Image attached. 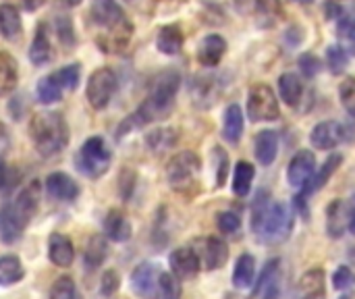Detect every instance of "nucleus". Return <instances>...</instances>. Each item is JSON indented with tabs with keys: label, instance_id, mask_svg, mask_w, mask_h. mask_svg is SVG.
Instances as JSON below:
<instances>
[{
	"label": "nucleus",
	"instance_id": "nucleus-1",
	"mask_svg": "<svg viewBox=\"0 0 355 299\" xmlns=\"http://www.w3.org/2000/svg\"><path fill=\"white\" fill-rule=\"evenodd\" d=\"M181 87V75L175 69H166L162 73H158L148 89L146 100L139 104V108L135 112H131L116 129V137H125L127 133H133V129H141L150 123L162 121L166 119L173 108H175V100Z\"/></svg>",
	"mask_w": 355,
	"mask_h": 299
},
{
	"label": "nucleus",
	"instance_id": "nucleus-2",
	"mask_svg": "<svg viewBox=\"0 0 355 299\" xmlns=\"http://www.w3.org/2000/svg\"><path fill=\"white\" fill-rule=\"evenodd\" d=\"M89 27L104 54H123L133 40V23L116 0H92Z\"/></svg>",
	"mask_w": 355,
	"mask_h": 299
},
{
	"label": "nucleus",
	"instance_id": "nucleus-3",
	"mask_svg": "<svg viewBox=\"0 0 355 299\" xmlns=\"http://www.w3.org/2000/svg\"><path fill=\"white\" fill-rule=\"evenodd\" d=\"M40 200L42 185L40 181H31L0 208V239L6 246H12L23 237L25 229L40 210Z\"/></svg>",
	"mask_w": 355,
	"mask_h": 299
},
{
	"label": "nucleus",
	"instance_id": "nucleus-4",
	"mask_svg": "<svg viewBox=\"0 0 355 299\" xmlns=\"http://www.w3.org/2000/svg\"><path fill=\"white\" fill-rule=\"evenodd\" d=\"M29 139L42 158L58 156L69 144V125L60 112H35L29 121Z\"/></svg>",
	"mask_w": 355,
	"mask_h": 299
},
{
	"label": "nucleus",
	"instance_id": "nucleus-5",
	"mask_svg": "<svg viewBox=\"0 0 355 299\" xmlns=\"http://www.w3.org/2000/svg\"><path fill=\"white\" fill-rule=\"evenodd\" d=\"M166 183L168 187L185 198H193L200 191L202 160L196 152L183 150L166 162Z\"/></svg>",
	"mask_w": 355,
	"mask_h": 299
},
{
	"label": "nucleus",
	"instance_id": "nucleus-6",
	"mask_svg": "<svg viewBox=\"0 0 355 299\" xmlns=\"http://www.w3.org/2000/svg\"><path fill=\"white\" fill-rule=\"evenodd\" d=\"M112 162V154L104 142V137L94 135L83 142V146L75 154V166L77 171L87 179H100L108 173Z\"/></svg>",
	"mask_w": 355,
	"mask_h": 299
},
{
	"label": "nucleus",
	"instance_id": "nucleus-7",
	"mask_svg": "<svg viewBox=\"0 0 355 299\" xmlns=\"http://www.w3.org/2000/svg\"><path fill=\"white\" fill-rule=\"evenodd\" d=\"M293 223H295L293 208H289L283 202H272L262 225H260V229H258V233H256V237L262 239L264 244H270V246L283 244L291 235Z\"/></svg>",
	"mask_w": 355,
	"mask_h": 299
},
{
	"label": "nucleus",
	"instance_id": "nucleus-8",
	"mask_svg": "<svg viewBox=\"0 0 355 299\" xmlns=\"http://www.w3.org/2000/svg\"><path fill=\"white\" fill-rule=\"evenodd\" d=\"M248 117L252 123H268L277 121L281 117L279 100L272 92L270 85L266 83H256L250 87L248 94Z\"/></svg>",
	"mask_w": 355,
	"mask_h": 299
},
{
	"label": "nucleus",
	"instance_id": "nucleus-9",
	"mask_svg": "<svg viewBox=\"0 0 355 299\" xmlns=\"http://www.w3.org/2000/svg\"><path fill=\"white\" fill-rule=\"evenodd\" d=\"M116 87H119V79H116V73H114L110 67H100V69H96V71L89 75L87 85H85L87 104H89L94 110H104V108L108 106V102L112 100Z\"/></svg>",
	"mask_w": 355,
	"mask_h": 299
},
{
	"label": "nucleus",
	"instance_id": "nucleus-10",
	"mask_svg": "<svg viewBox=\"0 0 355 299\" xmlns=\"http://www.w3.org/2000/svg\"><path fill=\"white\" fill-rule=\"evenodd\" d=\"M223 79L218 75H196L189 83V96L191 102L198 108H210L214 102H218L220 94H223Z\"/></svg>",
	"mask_w": 355,
	"mask_h": 299
},
{
	"label": "nucleus",
	"instance_id": "nucleus-11",
	"mask_svg": "<svg viewBox=\"0 0 355 299\" xmlns=\"http://www.w3.org/2000/svg\"><path fill=\"white\" fill-rule=\"evenodd\" d=\"M281 260L272 258L262 268L258 283L254 285L252 299H281Z\"/></svg>",
	"mask_w": 355,
	"mask_h": 299
},
{
	"label": "nucleus",
	"instance_id": "nucleus-12",
	"mask_svg": "<svg viewBox=\"0 0 355 299\" xmlns=\"http://www.w3.org/2000/svg\"><path fill=\"white\" fill-rule=\"evenodd\" d=\"M316 173V156L312 150H300L287 164V183L302 189Z\"/></svg>",
	"mask_w": 355,
	"mask_h": 299
},
{
	"label": "nucleus",
	"instance_id": "nucleus-13",
	"mask_svg": "<svg viewBox=\"0 0 355 299\" xmlns=\"http://www.w3.org/2000/svg\"><path fill=\"white\" fill-rule=\"evenodd\" d=\"M347 137L345 125L339 121H320L310 133V142L316 150H335Z\"/></svg>",
	"mask_w": 355,
	"mask_h": 299
},
{
	"label": "nucleus",
	"instance_id": "nucleus-14",
	"mask_svg": "<svg viewBox=\"0 0 355 299\" xmlns=\"http://www.w3.org/2000/svg\"><path fill=\"white\" fill-rule=\"evenodd\" d=\"M160 273H162V268L158 264H154V262H141L131 273V289H133V293L141 299H154Z\"/></svg>",
	"mask_w": 355,
	"mask_h": 299
},
{
	"label": "nucleus",
	"instance_id": "nucleus-15",
	"mask_svg": "<svg viewBox=\"0 0 355 299\" xmlns=\"http://www.w3.org/2000/svg\"><path fill=\"white\" fill-rule=\"evenodd\" d=\"M171 264V273L179 279V281H189L196 279L200 268H202V260L198 250L193 248H179L171 254L168 258Z\"/></svg>",
	"mask_w": 355,
	"mask_h": 299
},
{
	"label": "nucleus",
	"instance_id": "nucleus-16",
	"mask_svg": "<svg viewBox=\"0 0 355 299\" xmlns=\"http://www.w3.org/2000/svg\"><path fill=\"white\" fill-rule=\"evenodd\" d=\"M46 194L56 202H75L79 198V185L64 173H50L46 177Z\"/></svg>",
	"mask_w": 355,
	"mask_h": 299
},
{
	"label": "nucleus",
	"instance_id": "nucleus-17",
	"mask_svg": "<svg viewBox=\"0 0 355 299\" xmlns=\"http://www.w3.org/2000/svg\"><path fill=\"white\" fill-rule=\"evenodd\" d=\"M198 254L206 271H218L229 260V246L220 237H208L202 241V250Z\"/></svg>",
	"mask_w": 355,
	"mask_h": 299
},
{
	"label": "nucleus",
	"instance_id": "nucleus-18",
	"mask_svg": "<svg viewBox=\"0 0 355 299\" xmlns=\"http://www.w3.org/2000/svg\"><path fill=\"white\" fill-rule=\"evenodd\" d=\"M48 260L58 268H69L75 262V246L62 233H52L48 237Z\"/></svg>",
	"mask_w": 355,
	"mask_h": 299
},
{
	"label": "nucleus",
	"instance_id": "nucleus-19",
	"mask_svg": "<svg viewBox=\"0 0 355 299\" xmlns=\"http://www.w3.org/2000/svg\"><path fill=\"white\" fill-rule=\"evenodd\" d=\"M225 52H227V42H225V37L218 35V33H210V35H206V37L200 42L198 60H200L202 67L214 69V67L220 65Z\"/></svg>",
	"mask_w": 355,
	"mask_h": 299
},
{
	"label": "nucleus",
	"instance_id": "nucleus-20",
	"mask_svg": "<svg viewBox=\"0 0 355 299\" xmlns=\"http://www.w3.org/2000/svg\"><path fill=\"white\" fill-rule=\"evenodd\" d=\"M295 299H327L322 268H312L302 275L295 287Z\"/></svg>",
	"mask_w": 355,
	"mask_h": 299
},
{
	"label": "nucleus",
	"instance_id": "nucleus-21",
	"mask_svg": "<svg viewBox=\"0 0 355 299\" xmlns=\"http://www.w3.org/2000/svg\"><path fill=\"white\" fill-rule=\"evenodd\" d=\"M54 48L50 44V37H48V25L46 23H40L37 29H35V37L29 46V60L35 65V67H44L48 62L54 60Z\"/></svg>",
	"mask_w": 355,
	"mask_h": 299
},
{
	"label": "nucleus",
	"instance_id": "nucleus-22",
	"mask_svg": "<svg viewBox=\"0 0 355 299\" xmlns=\"http://www.w3.org/2000/svg\"><path fill=\"white\" fill-rule=\"evenodd\" d=\"M349 216H347V202L333 200L327 208V233L331 239H341L347 231Z\"/></svg>",
	"mask_w": 355,
	"mask_h": 299
},
{
	"label": "nucleus",
	"instance_id": "nucleus-23",
	"mask_svg": "<svg viewBox=\"0 0 355 299\" xmlns=\"http://www.w3.org/2000/svg\"><path fill=\"white\" fill-rule=\"evenodd\" d=\"M341 162H343V156L341 154H331L329 158H327V162H324V166L320 169V171H316L314 173V177L302 187V191H300V196L302 198H310L312 194H316L318 189H322L327 183H329V179L335 175V171L341 166Z\"/></svg>",
	"mask_w": 355,
	"mask_h": 299
},
{
	"label": "nucleus",
	"instance_id": "nucleus-24",
	"mask_svg": "<svg viewBox=\"0 0 355 299\" xmlns=\"http://www.w3.org/2000/svg\"><path fill=\"white\" fill-rule=\"evenodd\" d=\"M104 233L108 239H112L116 244H125L131 239L133 227L121 210H110L104 219Z\"/></svg>",
	"mask_w": 355,
	"mask_h": 299
},
{
	"label": "nucleus",
	"instance_id": "nucleus-25",
	"mask_svg": "<svg viewBox=\"0 0 355 299\" xmlns=\"http://www.w3.org/2000/svg\"><path fill=\"white\" fill-rule=\"evenodd\" d=\"M254 154L262 166H270L279 154V135L270 129L260 131L256 137V144H254Z\"/></svg>",
	"mask_w": 355,
	"mask_h": 299
},
{
	"label": "nucleus",
	"instance_id": "nucleus-26",
	"mask_svg": "<svg viewBox=\"0 0 355 299\" xmlns=\"http://www.w3.org/2000/svg\"><path fill=\"white\" fill-rule=\"evenodd\" d=\"M185 44V35H183V29L179 25H164L160 31H158V37H156V48L166 54V56H175L181 52Z\"/></svg>",
	"mask_w": 355,
	"mask_h": 299
},
{
	"label": "nucleus",
	"instance_id": "nucleus-27",
	"mask_svg": "<svg viewBox=\"0 0 355 299\" xmlns=\"http://www.w3.org/2000/svg\"><path fill=\"white\" fill-rule=\"evenodd\" d=\"M243 133V110L239 104H229L223 119V137L229 144H237Z\"/></svg>",
	"mask_w": 355,
	"mask_h": 299
},
{
	"label": "nucleus",
	"instance_id": "nucleus-28",
	"mask_svg": "<svg viewBox=\"0 0 355 299\" xmlns=\"http://www.w3.org/2000/svg\"><path fill=\"white\" fill-rule=\"evenodd\" d=\"M256 283V260L252 254H241L233 268V285L237 289H250Z\"/></svg>",
	"mask_w": 355,
	"mask_h": 299
},
{
	"label": "nucleus",
	"instance_id": "nucleus-29",
	"mask_svg": "<svg viewBox=\"0 0 355 299\" xmlns=\"http://www.w3.org/2000/svg\"><path fill=\"white\" fill-rule=\"evenodd\" d=\"M0 33L8 42H17L23 33V23H21L19 10L12 4L0 6Z\"/></svg>",
	"mask_w": 355,
	"mask_h": 299
},
{
	"label": "nucleus",
	"instance_id": "nucleus-30",
	"mask_svg": "<svg viewBox=\"0 0 355 299\" xmlns=\"http://www.w3.org/2000/svg\"><path fill=\"white\" fill-rule=\"evenodd\" d=\"M19 83L17 60L8 52H0V98L12 94Z\"/></svg>",
	"mask_w": 355,
	"mask_h": 299
},
{
	"label": "nucleus",
	"instance_id": "nucleus-31",
	"mask_svg": "<svg viewBox=\"0 0 355 299\" xmlns=\"http://www.w3.org/2000/svg\"><path fill=\"white\" fill-rule=\"evenodd\" d=\"M177 142H179V133L173 127L154 129L146 135V146L154 154H164L166 150H173L177 146Z\"/></svg>",
	"mask_w": 355,
	"mask_h": 299
},
{
	"label": "nucleus",
	"instance_id": "nucleus-32",
	"mask_svg": "<svg viewBox=\"0 0 355 299\" xmlns=\"http://www.w3.org/2000/svg\"><path fill=\"white\" fill-rule=\"evenodd\" d=\"M108 256V244L102 235H92L85 244V250H83V264L87 271H96L98 266L104 264Z\"/></svg>",
	"mask_w": 355,
	"mask_h": 299
},
{
	"label": "nucleus",
	"instance_id": "nucleus-33",
	"mask_svg": "<svg viewBox=\"0 0 355 299\" xmlns=\"http://www.w3.org/2000/svg\"><path fill=\"white\" fill-rule=\"evenodd\" d=\"M279 94H281V100L289 106H297L302 102V96H304V83L302 79L295 75V73H283L279 77Z\"/></svg>",
	"mask_w": 355,
	"mask_h": 299
},
{
	"label": "nucleus",
	"instance_id": "nucleus-34",
	"mask_svg": "<svg viewBox=\"0 0 355 299\" xmlns=\"http://www.w3.org/2000/svg\"><path fill=\"white\" fill-rule=\"evenodd\" d=\"M25 279V268L21 258L8 254L0 256V287H12Z\"/></svg>",
	"mask_w": 355,
	"mask_h": 299
},
{
	"label": "nucleus",
	"instance_id": "nucleus-35",
	"mask_svg": "<svg viewBox=\"0 0 355 299\" xmlns=\"http://www.w3.org/2000/svg\"><path fill=\"white\" fill-rule=\"evenodd\" d=\"M254 177H256L254 164H250L245 160H239L235 164V173H233V194L237 198H245L250 194V189H252Z\"/></svg>",
	"mask_w": 355,
	"mask_h": 299
},
{
	"label": "nucleus",
	"instance_id": "nucleus-36",
	"mask_svg": "<svg viewBox=\"0 0 355 299\" xmlns=\"http://www.w3.org/2000/svg\"><path fill=\"white\" fill-rule=\"evenodd\" d=\"M181 293H183L181 281L173 273L162 271L160 279H158V285H156L154 299H181Z\"/></svg>",
	"mask_w": 355,
	"mask_h": 299
},
{
	"label": "nucleus",
	"instance_id": "nucleus-37",
	"mask_svg": "<svg viewBox=\"0 0 355 299\" xmlns=\"http://www.w3.org/2000/svg\"><path fill=\"white\" fill-rule=\"evenodd\" d=\"M35 96H37V100L42 102V104H56V102H60V98H62V87L56 83V79L52 77V75H46V77H42L40 79V83H37V87H35Z\"/></svg>",
	"mask_w": 355,
	"mask_h": 299
},
{
	"label": "nucleus",
	"instance_id": "nucleus-38",
	"mask_svg": "<svg viewBox=\"0 0 355 299\" xmlns=\"http://www.w3.org/2000/svg\"><path fill=\"white\" fill-rule=\"evenodd\" d=\"M52 77H54L56 83L62 87V92H64V89H67V92H73V89H77V85H79V81H81V67H79L77 62L67 65V67L54 71Z\"/></svg>",
	"mask_w": 355,
	"mask_h": 299
},
{
	"label": "nucleus",
	"instance_id": "nucleus-39",
	"mask_svg": "<svg viewBox=\"0 0 355 299\" xmlns=\"http://www.w3.org/2000/svg\"><path fill=\"white\" fill-rule=\"evenodd\" d=\"M349 65V52L343 48V44H333L327 48V67L333 75H341Z\"/></svg>",
	"mask_w": 355,
	"mask_h": 299
},
{
	"label": "nucleus",
	"instance_id": "nucleus-40",
	"mask_svg": "<svg viewBox=\"0 0 355 299\" xmlns=\"http://www.w3.org/2000/svg\"><path fill=\"white\" fill-rule=\"evenodd\" d=\"M270 204H272L270 194L266 189H260L256 194V198H254V204H252V231H254V235L258 233V229H260V225H262Z\"/></svg>",
	"mask_w": 355,
	"mask_h": 299
},
{
	"label": "nucleus",
	"instance_id": "nucleus-41",
	"mask_svg": "<svg viewBox=\"0 0 355 299\" xmlns=\"http://www.w3.org/2000/svg\"><path fill=\"white\" fill-rule=\"evenodd\" d=\"M50 299H81V296L71 277H60L50 287Z\"/></svg>",
	"mask_w": 355,
	"mask_h": 299
},
{
	"label": "nucleus",
	"instance_id": "nucleus-42",
	"mask_svg": "<svg viewBox=\"0 0 355 299\" xmlns=\"http://www.w3.org/2000/svg\"><path fill=\"white\" fill-rule=\"evenodd\" d=\"M339 98L345 112L355 119V77H345L339 85Z\"/></svg>",
	"mask_w": 355,
	"mask_h": 299
},
{
	"label": "nucleus",
	"instance_id": "nucleus-43",
	"mask_svg": "<svg viewBox=\"0 0 355 299\" xmlns=\"http://www.w3.org/2000/svg\"><path fill=\"white\" fill-rule=\"evenodd\" d=\"M216 227L220 233L225 235H235L239 229H241V216L233 210H227V212H220L216 216Z\"/></svg>",
	"mask_w": 355,
	"mask_h": 299
},
{
	"label": "nucleus",
	"instance_id": "nucleus-44",
	"mask_svg": "<svg viewBox=\"0 0 355 299\" xmlns=\"http://www.w3.org/2000/svg\"><path fill=\"white\" fill-rule=\"evenodd\" d=\"M339 37L347 44L343 48L349 50L352 54H355V17L343 15L339 19Z\"/></svg>",
	"mask_w": 355,
	"mask_h": 299
},
{
	"label": "nucleus",
	"instance_id": "nucleus-45",
	"mask_svg": "<svg viewBox=\"0 0 355 299\" xmlns=\"http://www.w3.org/2000/svg\"><path fill=\"white\" fill-rule=\"evenodd\" d=\"M212 156H214V164H216V187H223L225 185V181H227V175H229V154L220 148V146H216L214 150H212Z\"/></svg>",
	"mask_w": 355,
	"mask_h": 299
},
{
	"label": "nucleus",
	"instance_id": "nucleus-46",
	"mask_svg": "<svg viewBox=\"0 0 355 299\" xmlns=\"http://www.w3.org/2000/svg\"><path fill=\"white\" fill-rule=\"evenodd\" d=\"M297 65H300V71H302L308 79L316 77V75L322 71V67H324L322 60H320L314 52H304V54L300 56Z\"/></svg>",
	"mask_w": 355,
	"mask_h": 299
},
{
	"label": "nucleus",
	"instance_id": "nucleus-47",
	"mask_svg": "<svg viewBox=\"0 0 355 299\" xmlns=\"http://www.w3.org/2000/svg\"><path fill=\"white\" fill-rule=\"evenodd\" d=\"M355 285V275L354 271L349 268V266H339L337 271H335V275H333V287L337 289V291H349L352 287Z\"/></svg>",
	"mask_w": 355,
	"mask_h": 299
},
{
	"label": "nucleus",
	"instance_id": "nucleus-48",
	"mask_svg": "<svg viewBox=\"0 0 355 299\" xmlns=\"http://www.w3.org/2000/svg\"><path fill=\"white\" fill-rule=\"evenodd\" d=\"M56 31L60 37V44L64 48L75 46V31H73V21L69 17H56Z\"/></svg>",
	"mask_w": 355,
	"mask_h": 299
},
{
	"label": "nucleus",
	"instance_id": "nucleus-49",
	"mask_svg": "<svg viewBox=\"0 0 355 299\" xmlns=\"http://www.w3.org/2000/svg\"><path fill=\"white\" fill-rule=\"evenodd\" d=\"M121 287V277L116 271H104L100 279V296L102 298H112Z\"/></svg>",
	"mask_w": 355,
	"mask_h": 299
},
{
	"label": "nucleus",
	"instance_id": "nucleus-50",
	"mask_svg": "<svg viewBox=\"0 0 355 299\" xmlns=\"http://www.w3.org/2000/svg\"><path fill=\"white\" fill-rule=\"evenodd\" d=\"M256 12L275 21V19H277V17H281V12H283L281 0H258V8H256Z\"/></svg>",
	"mask_w": 355,
	"mask_h": 299
},
{
	"label": "nucleus",
	"instance_id": "nucleus-51",
	"mask_svg": "<svg viewBox=\"0 0 355 299\" xmlns=\"http://www.w3.org/2000/svg\"><path fill=\"white\" fill-rule=\"evenodd\" d=\"M119 189H121L123 200H129L131 194H133V189H135V173L123 171V173H121V185H119Z\"/></svg>",
	"mask_w": 355,
	"mask_h": 299
},
{
	"label": "nucleus",
	"instance_id": "nucleus-52",
	"mask_svg": "<svg viewBox=\"0 0 355 299\" xmlns=\"http://www.w3.org/2000/svg\"><path fill=\"white\" fill-rule=\"evenodd\" d=\"M8 150H10V135H8L6 127L0 123V166H2V164H6V162H4V158H6Z\"/></svg>",
	"mask_w": 355,
	"mask_h": 299
},
{
	"label": "nucleus",
	"instance_id": "nucleus-53",
	"mask_svg": "<svg viewBox=\"0 0 355 299\" xmlns=\"http://www.w3.org/2000/svg\"><path fill=\"white\" fill-rule=\"evenodd\" d=\"M233 4H235L237 12H241V15H252L258 8V0H233Z\"/></svg>",
	"mask_w": 355,
	"mask_h": 299
},
{
	"label": "nucleus",
	"instance_id": "nucleus-54",
	"mask_svg": "<svg viewBox=\"0 0 355 299\" xmlns=\"http://www.w3.org/2000/svg\"><path fill=\"white\" fill-rule=\"evenodd\" d=\"M347 216H349V225H347V229H349V231L355 235V194L352 196V200L347 202Z\"/></svg>",
	"mask_w": 355,
	"mask_h": 299
},
{
	"label": "nucleus",
	"instance_id": "nucleus-55",
	"mask_svg": "<svg viewBox=\"0 0 355 299\" xmlns=\"http://www.w3.org/2000/svg\"><path fill=\"white\" fill-rule=\"evenodd\" d=\"M21 4H23L25 10L33 12V10H37V8H42V6L46 4V0H21Z\"/></svg>",
	"mask_w": 355,
	"mask_h": 299
},
{
	"label": "nucleus",
	"instance_id": "nucleus-56",
	"mask_svg": "<svg viewBox=\"0 0 355 299\" xmlns=\"http://www.w3.org/2000/svg\"><path fill=\"white\" fill-rule=\"evenodd\" d=\"M58 2H60L62 6H69V8H73V6H79L83 0H58Z\"/></svg>",
	"mask_w": 355,
	"mask_h": 299
},
{
	"label": "nucleus",
	"instance_id": "nucleus-57",
	"mask_svg": "<svg viewBox=\"0 0 355 299\" xmlns=\"http://www.w3.org/2000/svg\"><path fill=\"white\" fill-rule=\"evenodd\" d=\"M297 2H312V0H297Z\"/></svg>",
	"mask_w": 355,
	"mask_h": 299
},
{
	"label": "nucleus",
	"instance_id": "nucleus-58",
	"mask_svg": "<svg viewBox=\"0 0 355 299\" xmlns=\"http://www.w3.org/2000/svg\"><path fill=\"white\" fill-rule=\"evenodd\" d=\"M339 2H345V0H339Z\"/></svg>",
	"mask_w": 355,
	"mask_h": 299
}]
</instances>
